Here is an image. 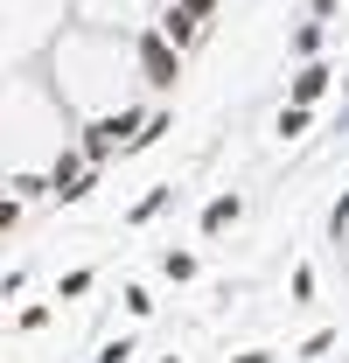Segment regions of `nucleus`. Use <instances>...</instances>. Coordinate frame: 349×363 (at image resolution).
Masks as SVG:
<instances>
[{
    "label": "nucleus",
    "mask_w": 349,
    "mask_h": 363,
    "mask_svg": "<svg viewBox=\"0 0 349 363\" xmlns=\"http://www.w3.org/2000/svg\"><path fill=\"white\" fill-rule=\"evenodd\" d=\"M328 77H336V70H328V63H314V56H307L301 70H294V84H287V98H294V105H314V98H321V91H328Z\"/></svg>",
    "instance_id": "nucleus-3"
},
{
    "label": "nucleus",
    "mask_w": 349,
    "mask_h": 363,
    "mask_svg": "<svg viewBox=\"0 0 349 363\" xmlns=\"http://www.w3.org/2000/svg\"><path fill=\"white\" fill-rule=\"evenodd\" d=\"M14 196L35 203V196H56V189H49V175H14Z\"/></svg>",
    "instance_id": "nucleus-8"
},
{
    "label": "nucleus",
    "mask_w": 349,
    "mask_h": 363,
    "mask_svg": "<svg viewBox=\"0 0 349 363\" xmlns=\"http://www.w3.org/2000/svg\"><path fill=\"white\" fill-rule=\"evenodd\" d=\"M161 272H168V279H196V259H189V252H168Z\"/></svg>",
    "instance_id": "nucleus-12"
},
{
    "label": "nucleus",
    "mask_w": 349,
    "mask_h": 363,
    "mask_svg": "<svg viewBox=\"0 0 349 363\" xmlns=\"http://www.w3.org/2000/svg\"><path fill=\"white\" fill-rule=\"evenodd\" d=\"M182 7H189V14H203V21L217 14V0H182Z\"/></svg>",
    "instance_id": "nucleus-14"
},
{
    "label": "nucleus",
    "mask_w": 349,
    "mask_h": 363,
    "mask_svg": "<svg viewBox=\"0 0 349 363\" xmlns=\"http://www.w3.org/2000/svg\"><path fill=\"white\" fill-rule=\"evenodd\" d=\"M140 70H147V84H161V91H168L174 77H182V49H174L168 35H161V28H154V35H147V43H140Z\"/></svg>",
    "instance_id": "nucleus-2"
},
{
    "label": "nucleus",
    "mask_w": 349,
    "mask_h": 363,
    "mask_svg": "<svg viewBox=\"0 0 349 363\" xmlns=\"http://www.w3.org/2000/svg\"><path fill=\"white\" fill-rule=\"evenodd\" d=\"M287 294H294V308H301V301H314V266H294V279H287Z\"/></svg>",
    "instance_id": "nucleus-9"
},
{
    "label": "nucleus",
    "mask_w": 349,
    "mask_h": 363,
    "mask_svg": "<svg viewBox=\"0 0 349 363\" xmlns=\"http://www.w3.org/2000/svg\"><path fill=\"white\" fill-rule=\"evenodd\" d=\"M133 357V342H126V335H119V342H105V350H98V363H126Z\"/></svg>",
    "instance_id": "nucleus-13"
},
{
    "label": "nucleus",
    "mask_w": 349,
    "mask_h": 363,
    "mask_svg": "<svg viewBox=\"0 0 349 363\" xmlns=\"http://www.w3.org/2000/svg\"><path fill=\"white\" fill-rule=\"evenodd\" d=\"M119 147H133V112H112V119H91L84 126V161H112Z\"/></svg>",
    "instance_id": "nucleus-1"
},
{
    "label": "nucleus",
    "mask_w": 349,
    "mask_h": 363,
    "mask_svg": "<svg viewBox=\"0 0 349 363\" xmlns=\"http://www.w3.org/2000/svg\"><path fill=\"white\" fill-rule=\"evenodd\" d=\"M272 133H279V140H301V133H307V105H294V98H287V112L272 119Z\"/></svg>",
    "instance_id": "nucleus-6"
},
{
    "label": "nucleus",
    "mask_w": 349,
    "mask_h": 363,
    "mask_svg": "<svg viewBox=\"0 0 349 363\" xmlns=\"http://www.w3.org/2000/svg\"><path fill=\"white\" fill-rule=\"evenodd\" d=\"M238 210H245L238 196H217V203L203 210V230H210V238H217V230H231V224H238Z\"/></svg>",
    "instance_id": "nucleus-5"
},
{
    "label": "nucleus",
    "mask_w": 349,
    "mask_h": 363,
    "mask_svg": "<svg viewBox=\"0 0 349 363\" xmlns=\"http://www.w3.org/2000/svg\"><path fill=\"white\" fill-rule=\"evenodd\" d=\"M336 7H343V0H314V14H321V21H328V14H336Z\"/></svg>",
    "instance_id": "nucleus-16"
},
{
    "label": "nucleus",
    "mask_w": 349,
    "mask_h": 363,
    "mask_svg": "<svg viewBox=\"0 0 349 363\" xmlns=\"http://www.w3.org/2000/svg\"><path fill=\"white\" fill-rule=\"evenodd\" d=\"M238 363H272V350H245V357H238Z\"/></svg>",
    "instance_id": "nucleus-15"
},
{
    "label": "nucleus",
    "mask_w": 349,
    "mask_h": 363,
    "mask_svg": "<svg viewBox=\"0 0 349 363\" xmlns=\"http://www.w3.org/2000/svg\"><path fill=\"white\" fill-rule=\"evenodd\" d=\"M77 294H91V272L77 266V272H63V286H56V301H77Z\"/></svg>",
    "instance_id": "nucleus-11"
},
{
    "label": "nucleus",
    "mask_w": 349,
    "mask_h": 363,
    "mask_svg": "<svg viewBox=\"0 0 349 363\" xmlns=\"http://www.w3.org/2000/svg\"><path fill=\"white\" fill-rule=\"evenodd\" d=\"M154 28H161V35H168L174 49H189V43H196V35H203V14H189V7L174 0V7H168V14H161V21H154Z\"/></svg>",
    "instance_id": "nucleus-4"
},
{
    "label": "nucleus",
    "mask_w": 349,
    "mask_h": 363,
    "mask_svg": "<svg viewBox=\"0 0 349 363\" xmlns=\"http://www.w3.org/2000/svg\"><path fill=\"white\" fill-rule=\"evenodd\" d=\"M314 49H321V21H307V28H294V56H301V63L314 56Z\"/></svg>",
    "instance_id": "nucleus-10"
},
{
    "label": "nucleus",
    "mask_w": 349,
    "mask_h": 363,
    "mask_svg": "<svg viewBox=\"0 0 349 363\" xmlns=\"http://www.w3.org/2000/svg\"><path fill=\"white\" fill-rule=\"evenodd\" d=\"M168 196H174V189H147V196L133 203V224H147V217H161V210H168Z\"/></svg>",
    "instance_id": "nucleus-7"
}]
</instances>
